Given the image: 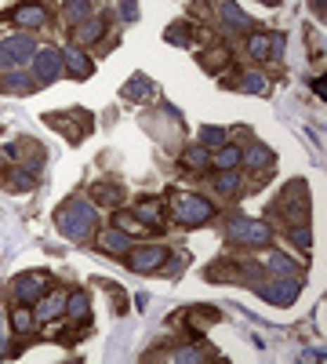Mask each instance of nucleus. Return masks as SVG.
Segmentation results:
<instances>
[{
	"label": "nucleus",
	"instance_id": "obj_1",
	"mask_svg": "<svg viewBox=\"0 0 327 364\" xmlns=\"http://www.w3.org/2000/svg\"><path fill=\"white\" fill-rule=\"evenodd\" d=\"M55 222H58V230L65 233V237H73V241H84L87 233H95V226H98V211L87 204V201H70L58 215H55Z\"/></svg>",
	"mask_w": 327,
	"mask_h": 364
},
{
	"label": "nucleus",
	"instance_id": "obj_2",
	"mask_svg": "<svg viewBox=\"0 0 327 364\" xmlns=\"http://www.w3.org/2000/svg\"><path fill=\"white\" fill-rule=\"evenodd\" d=\"M174 211V219H179L182 226H204L211 215H214V204L204 201V197H196V194H179L171 204Z\"/></svg>",
	"mask_w": 327,
	"mask_h": 364
},
{
	"label": "nucleus",
	"instance_id": "obj_3",
	"mask_svg": "<svg viewBox=\"0 0 327 364\" xmlns=\"http://www.w3.org/2000/svg\"><path fill=\"white\" fill-rule=\"evenodd\" d=\"M127 266L131 270H139V273H149V270H160L167 263V251L157 248V244H149V248H127Z\"/></svg>",
	"mask_w": 327,
	"mask_h": 364
},
{
	"label": "nucleus",
	"instance_id": "obj_4",
	"mask_svg": "<svg viewBox=\"0 0 327 364\" xmlns=\"http://www.w3.org/2000/svg\"><path fill=\"white\" fill-rule=\"evenodd\" d=\"M229 237L258 248V244H269L273 233H269V226H266V222H255V219H236V222L229 226Z\"/></svg>",
	"mask_w": 327,
	"mask_h": 364
},
{
	"label": "nucleus",
	"instance_id": "obj_5",
	"mask_svg": "<svg viewBox=\"0 0 327 364\" xmlns=\"http://www.w3.org/2000/svg\"><path fill=\"white\" fill-rule=\"evenodd\" d=\"M26 58H33V40L30 37H15V40H4V44H0V66H22V62Z\"/></svg>",
	"mask_w": 327,
	"mask_h": 364
},
{
	"label": "nucleus",
	"instance_id": "obj_6",
	"mask_svg": "<svg viewBox=\"0 0 327 364\" xmlns=\"http://www.w3.org/2000/svg\"><path fill=\"white\" fill-rule=\"evenodd\" d=\"M58 70H62V55H58L55 48H40V51H33V73H37L40 84H51V80L58 77Z\"/></svg>",
	"mask_w": 327,
	"mask_h": 364
},
{
	"label": "nucleus",
	"instance_id": "obj_7",
	"mask_svg": "<svg viewBox=\"0 0 327 364\" xmlns=\"http://www.w3.org/2000/svg\"><path fill=\"white\" fill-rule=\"evenodd\" d=\"M248 26V15L240 11L233 0H218V30L222 33H244Z\"/></svg>",
	"mask_w": 327,
	"mask_h": 364
},
{
	"label": "nucleus",
	"instance_id": "obj_8",
	"mask_svg": "<svg viewBox=\"0 0 327 364\" xmlns=\"http://www.w3.org/2000/svg\"><path fill=\"white\" fill-rule=\"evenodd\" d=\"M262 295H266L269 303H276V306H291L298 299V281L295 277H283V281H273V284L262 288Z\"/></svg>",
	"mask_w": 327,
	"mask_h": 364
},
{
	"label": "nucleus",
	"instance_id": "obj_9",
	"mask_svg": "<svg viewBox=\"0 0 327 364\" xmlns=\"http://www.w3.org/2000/svg\"><path fill=\"white\" fill-rule=\"evenodd\" d=\"M15 295L22 299V303H33V299L44 295V277L40 273H22L15 277Z\"/></svg>",
	"mask_w": 327,
	"mask_h": 364
},
{
	"label": "nucleus",
	"instance_id": "obj_10",
	"mask_svg": "<svg viewBox=\"0 0 327 364\" xmlns=\"http://www.w3.org/2000/svg\"><path fill=\"white\" fill-rule=\"evenodd\" d=\"M62 66L70 70L73 77H80V80H84V77H91V58H87L84 51H77V48H70V51L62 55Z\"/></svg>",
	"mask_w": 327,
	"mask_h": 364
},
{
	"label": "nucleus",
	"instance_id": "obj_11",
	"mask_svg": "<svg viewBox=\"0 0 327 364\" xmlns=\"http://www.w3.org/2000/svg\"><path fill=\"white\" fill-rule=\"evenodd\" d=\"M98 244H102V251L127 255V248H131V237H127L124 230H109V233H102V237H98Z\"/></svg>",
	"mask_w": 327,
	"mask_h": 364
},
{
	"label": "nucleus",
	"instance_id": "obj_12",
	"mask_svg": "<svg viewBox=\"0 0 327 364\" xmlns=\"http://www.w3.org/2000/svg\"><path fill=\"white\" fill-rule=\"evenodd\" d=\"M135 219H139L142 226H160V219H164L160 201H142V204H135Z\"/></svg>",
	"mask_w": 327,
	"mask_h": 364
},
{
	"label": "nucleus",
	"instance_id": "obj_13",
	"mask_svg": "<svg viewBox=\"0 0 327 364\" xmlns=\"http://www.w3.org/2000/svg\"><path fill=\"white\" fill-rule=\"evenodd\" d=\"M44 8L40 4H22V8H15V23L18 26H44Z\"/></svg>",
	"mask_w": 327,
	"mask_h": 364
},
{
	"label": "nucleus",
	"instance_id": "obj_14",
	"mask_svg": "<svg viewBox=\"0 0 327 364\" xmlns=\"http://www.w3.org/2000/svg\"><path fill=\"white\" fill-rule=\"evenodd\" d=\"M91 8H95V0H65V23H84L87 15H91Z\"/></svg>",
	"mask_w": 327,
	"mask_h": 364
},
{
	"label": "nucleus",
	"instance_id": "obj_15",
	"mask_svg": "<svg viewBox=\"0 0 327 364\" xmlns=\"http://www.w3.org/2000/svg\"><path fill=\"white\" fill-rule=\"evenodd\" d=\"M65 317L70 320H87V295L84 291H77V295H65Z\"/></svg>",
	"mask_w": 327,
	"mask_h": 364
},
{
	"label": "nucleus",
	"instance_id": "obj_16",
	"mask_svg": "<svg viewBox=\"0 0 327 364\" xmlns=\"http://www.w3.org/2000/svg\"><path fill=\"white\" fill-rule=\"evenodd\" d=\"M149 95H153V84H149L146 77H131V80H127L124 99H131V102H142V99H149Z\"/></svg>",
	"mask_w": 327,
	"mask_h": 364
},
{
	"label": "nucleus",
	"instance_id": "obj_17",
	"mask_svg": "<svg viewBox=\"0 0 327 364\" xmlns=\"http://www.w3.org/2000/svg\"><path fill=\"white\" fill-rule=\"evenodd\" d=\"M240 157H244L248 168H266V164H273V149L269 146H251L248 153H240Z\"/></svg>",
	"mask_w": 327,
	"mask_h": 364
},
{
	"label": "nucleus",
	"instance_id": "obj_18",
	"mask_svg": "<svg viewBox=\"0 0 327 364\" xmlns=\"http://www.w3.org/2000/svg\"><path fill=\"white\" fill-rule=\"evenodd\" d=\"M266 270L276 273V277H295V263L288 259V255H280V251H273L266 259Z\"/></svg>",
	"mask_w": 327,
	"mask_h": 364
},
{
	"label": "nucleus",
	"instance_id": "obj_19",
	"mask_svg": "<svg viewBox=\"0 0 327 364\" xmlns=\"http://www.w3.org/2000/svg\"><path fill=\"white\" fill-rule=\"evenodd\" d=\"M4 88L15 92V95H30V92H33V77H26V73H8V77H4Z\"/></svg>",
	"mask_w": 327,
	"mask_h": 364
},
{
	"label": "nucleus",
	"instance_id": "obj_20",
	"mask_svg": "<svg viewBox=\"0 0 327 364\" xmlns=\"http://www.w3.org/2000/svg\"><path fill=\"white\" fill-rule=\"evenodd\" d=\"M11 325H15V332L26 335V332H33V328H37V313H30L26 306H22V310H15V313H11Z\"/></svg>",
	"mask_w": 327,
	"mask_h": 364
},
{
	"label": "nucleus",
	"instance_id": "obj_21",
	"mask_svg": "<svg viewBox=\"0 0 327 364\" xmlns=\"http://www.w3.org/2000/svg\"><path fill=\"white\" fill-rule=\"evenodd\" d=\"M98 37H102V23H95V18H84L80 30H77V40H80V44H91V40H98Z\"/></svg>",
	"mask_w": 327,
	"mask_h": 364
},
{
	"label": "nucleus",
	"instance_id": "obj_22",
	"mask_svg": "<svg viewBox=\"0 0 327 364\" xmlns=\"http://www.w3.org/2000/svg\"><path fill=\"white\" fill-rule=\"evenodd\" d=\"M62 306H65V295H51V299H44V303L37 306V320H48V317H55Z\"/></svg>",
	"mask_w": 327,
	"mask_h": 364
},
{
	"label": "nucleus",
	"instance_id": "obj_23",
	"mask_svg": "<svg viewBox=\"0 0 327 364\" xmlns=\"http://www.w3.org/2000/svg\"><path fill=\"white\" fill-rule=\"evenodd\" d=\"M240 88L251 92V95H262V92H266V77H262V73H244V77H240Z\"/></svg>",
	"mask_w": 327,
	"mask_h": 364
},
{
	"label": "nucleus",
	"instance_id": "obj_24",
	"mask_svg": "<svg viewBox=\"0 0 327 364\" xmlns=\"http://www.w3.org/2000/svg\"><path fill=\"white\" fill-rule=\"evenodd\" d=\"M236 161H240V149H236V146H222V149L214 153V164H218V168H233Z\"/></svg>",
	"mask_w": 327,
	"mask_h": 364
},
{
	"label": "nucleus",
	"instance_id": "obj_25",
	"mask_svg": "<svg viewBox=\"0 0 327 364\" xmlns=\"http://www.w3.org/2000/svg\"><path fill=\"white\" fill-rule=\"evenodd\" d=\"M182 161H186L189 168H204V164H207V149H204V146H189Z\"/></svg>",
	"mask_w": 327,
	"mask_h": 364
},
{
	"label": "nucleus",
	"instance_id": "obj_26",
	"mask_svg": "<svg viewBox=\"0 0 327 364\" xmlns=\"http://www.w3.org/2000/svg\"><path fill=\"white\" fill-rule=\"evenodd\" d=\"M200 139H204V146H222L226 142V132H222V127H204V132H200Z\"/></svg>",
	"mask_w": 327,
	"mask_h": 364
},
{
	"label": "nucleus",
	"instance_id": "obj_27",
	"mask_svg": "<svg viewBox=\"0 0 327 364\" xmlns=\"http://www.w3.org/2000/svg\"><path fill=\"white\" fill-rule=\"evenodd\" d=\"M251 55L255 58H266V48H269V33H258V37H251Z\"/></svg>",
	"mask_w": 327,
	"mask_h": 364
},
{
	"label": "nucleus",
	"instance_id": "obj_28",
	"mask_svg": "<svg viewBox=\"0 0 327 364\" xmlns=\"http://www.w3.org/2000/svg\"><path fill=\"white\" fill-rule=\"evenodd\" d=\"M269 58H283V37L280 33H269V48H266Z\"/></svg>",
	"mask_w": 327,
	"mask_h": 364
},
{
	"label": "nucleus",
	"instance_id": "obj_29",
	"mask_svg": "<svg viewBox=\"0 0 327 364\" xmlns=\"http://www.w3.org/2000/svg\"><path fill=\"white\" fill-rule=\"evenodd\" d=\"M214 189H218V194H233V189H236V175H218Z\"/></svg>",
	"mask_w": 327,
	"mask_h": 364
},
{
	"label": "nucleus",
	"instance_id": "obj_30",
	"mask_svg": "<svg viewBox=\"0 0 327 364\" xmlns=\"http://www.w3.org/2000/svg\"><path fill=\"white\" fill-rule=\"evenodd\" d=\"M95 197L98 201H120V189L117 186H95Z\"/></svg>",
	"mask_w": 327,
	"mask_h": 364
},
{
	"label": "nucleus",
	"instance_id": "obj_31",
	"mask_svg": "<svg viewBox=\"0 0 327 364\" xmlns=\"http://www.w3.org/2000/svg\"><path fill=\"white\" fill-rule=\"evenodd\" d=\"M291 241L302 244V248H309V230H305V226H295V230H291Z\"/></svg>",
	"mask_w": 327,
	"mask_h": 364
},
{
	"label": "nucleus",
	"instance_id": "obj_32",
	"mask_svg": "<svg viewBox=\"0 0 327 364\" xmlns=\"http://www.w3.org/2000/svg\"><path fill=\"white\" fill-rule=\"evenodd\" d=\"M8 353V320H4V310H0V357Z\"/></svg>",
	"mask_w": 327,
	"mask_h": 364
},
{
	"label": "nucleus",
	"instance_id": "obj_33",
	"mask_svg": "<svg viewBox=\"0 0 327 364\" xmlns=\"http://www.w3.org/2000/svg\"><path fill=\"white\" fill-rule=\"evenodd\" d=\"M120 15H124V18H135V15H139V4H135V0H120Z\"/></svg>",
	"mask_w": 327,
	"mask_h": 364
},
{
	"label": "nucleus",
	"instance_id": "obj_34",
	"mask_svg": "<svg viewBox=\"0 0 327 364\" xmlns=\"http://www.w3.org/2000/svg\"><path fill=\"white\" fill-rule=\"evenodd\" d=\"M171 360H200L196 350H182V353H171Z\"/></svg>",
	"mask_w": 327,
	"mask_h": 364
},
{
	"label": "nucleus",
	"instance_id": "obj_35",
	"mask_svg": "<svg viewBox=\"0 0 327 364\" xmlns=\"http://www.w3.org/2000/svg\"><path fill=\"white\" fill-rule=\"evenodd\" d=\"M313 8H316V11H323V0H313Z\"/></svg>",
	"mask_w": 327,
	"mask_h": 364
},
{
	"label": "nucleus",
	"instance_id": "obj_36",
	"mask_svg": "<svg viewBox=\"0 0 327 364\" xmlns=\"http://www.w3.org/2000/svg\"><path fill=\"white\" fill-rule=\"evenodd\" d=\"M258 4H276V0H258Z\"/></svg>",
	"mask_w": 327,
	"mask_h": 364
}]
</instances>
